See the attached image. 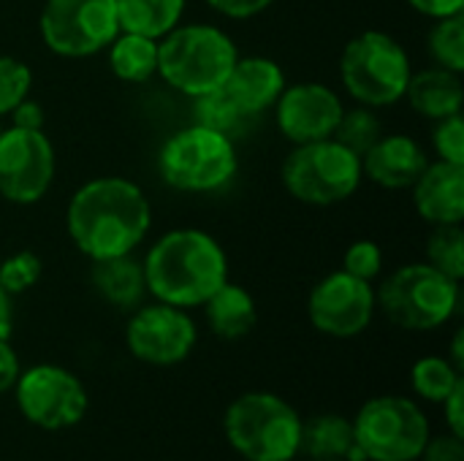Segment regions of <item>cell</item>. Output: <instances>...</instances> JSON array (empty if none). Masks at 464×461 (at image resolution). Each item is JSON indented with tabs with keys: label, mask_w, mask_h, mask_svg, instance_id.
<instances>
[{
	"label": "cell",
	"mask_w": 464,
	"mask_h": 461,
	"mask_svg": "<svg viewBox=\"0 0 464 461\" xmlns=\"http://www.w3.org/2000/svg\"><path fill=\"white\" fill-rule=\"evenodd\" d=\"M150 226V198L125 177H95L65 206L68 239L90 261L130 255L147 239Z\"/></svg>",
	"instance_id": "6da1fadb"
},
{
	"label": "cell",
	"mask_w": 464,
	"mask_h": 461,
	"mask_svg": "<svg viewBox=\"0 0 464 461\" xmlns=\"http://www.w3.org/2000/svg\"><path fill=\"white\" fill-rule=\"evenodd\" d=\"M141 269L147 293L182 310L201 307L228 280L226 250L201 228L166 231L141 258Z\"/></svg>",
	"instance_id": "7a4b0ae2"
},
{
	"label": "cell",
	"mask_w": 464,
	"mask_h": 461,
	"mask_svg": "<svg viewBox=\"0 0 464 461\" xmlns=\"http://www.w3.org/2000/svg\"><path fill=\"white\" fill-rule=\"evenodd\" d=\"M239 52L218 24H177L158 38V76L188 98H201L228 79Z\"/></svg>",
	"instance_id": "3957f363"
},
{
	"label": "cell",
	"mask_w": 464,
	"mask_h": 461,
	"mask_svg": "<svg viewBox=\"0 0 464 461\" xmlns=\"http://www.w3.org/2000/svg\"><path fill=\"white\" fill-rule=\"evenodd\" d=\"M302 418L277 394L237 397L223 418L228 446L247 461H291L302 446Z\"/></svg>",
	"instance_id": "277c9868"
},
{
	"label": "cell",
	"mask_w": 464,
	"mask_h": 461,
	"mask_svg": "<svg viewBox=\"0 0 464 461\" xmlns=\"http://www.w3.org/2000/svg\"><path fill=\"white\" fill-rule=\"evenodd\" d=\"M413 62L405 46L381 30H364L351 38L340 57V79L345 92L370 109H386L405 98Z\"/></svg>",
	"instance_id": "5b68a950"
},
{
	"label": "cell",
	"mask_w": 464,
	"mask_h": 461,
	"mask_svg": "<svg viewBox=\"0 0 464 461\" xmlns=\"http://www.w3.org/2000/svg\"><path fill=\"white\" fill-rule=\"evenodd\" d=\"M375 302L394 326L432 331L459 310V283L430 264H408L381 283Z\"/></svg>",
	"instance_id": "8992f818"
},
{
	"label": "cell",
	"mask_w": 464,
	"mask_h": 461,
	"mask_svg": "<svg viewBox=\"0 0 464 461\" xmlns=\"http://www.w3.org/2000/svg\"><path fill=\"white\" fill-rule=\"evenodd\" d=\"M158 168L174 190L215 193L226 187L239 168L237 144L228 136L193 122L163 141Z\"/></svg>",
	"instance_id": "52a82bcc"
},
{
	"label": "cell",
	"mask_w": 464,
	"mask_h": 461,
	"mask_svg": "<svg viewBox=\"0 0 464 461\" xmlns=\"http://www.w3.org/2000/svg\"><path fill=\"white\" fill-rule=\"evenodd\" d=\"M280 177L285 190L307 206H334L351 198L364 179L362 158L337 139L296 144Z\"/></svg>",
	"instance_id": "ba28073f"
},
{
	"label": "cell",
	"mask_w": 464,
	"mask_h": 461,
	"mask_svg": "<svg viewBox=\"0 0 464 461\" xmlns=\"http://www.w3.org/2000/svg\"><path fill=\"white\" fill-rule=\"evenodd\" d=\"M351 424L362 461H419L430 440V421L421 405L397 394L364 402Z\"/></svg>",
	"instance_id": "9c48e42d"
},
{
	"label": "cell",
	"mask_w": 464,
	"mask_h": 461,
	"mask_svg": "<svg viewBox=\"0 0 464 461\" xmlns=\"http://www.w3.org/2000/svg\"><path fill=\"white\" fill-rule=\"evenodd\" d=\"M44 46L68 60L103 52L120 33L114 0H46L38 16Z\"/></svg>",
	"instance_id": "30bf717a"
},
{
	"label": "cell",
	"mask_w": 464,
	"mask_h": 461,
	"mask_svg": "<svg viewBox=\"0 0 464 461\" xmlns=\"http://www.w3.org/2000/svg\"><path fill=\"white\" fill-rule=\"evenodd\" d=\"M19 413L44 432H63L76 427L87 416V389L65 367L35 364L19 372L14 383Z\"/></svg>",
	"instance_id": "8fae6325"
},
{
	"label": "cell",
	"mask_w": 464,
	"mask_h": 461,
	"mask_svg": "<svg viewBox=\"0 0 464 461\" xmlns=\"http://www.w3.org/2000/svg\"><path fill=\"white\" fill-rule=\"evenodd\" d=\"M57 171V155L44 130L3 128L0 133V198L8 204H38Z\"/></svg>",
	"instance_id": "7c38bea8"
},
{
	"label": "cell",
	"mask_w": 464,
	"mask_h": 461,
	"mask_svg": "<svg viewBox=\"0 0 464 461\" xmlns=\"http://www.w3.org/2000/svg\"><path fill=\"white\" fill-rule=\"evenodd\" d=\"M198 340V329L188 310L174 304H144L136 307L125 326V345L133 359L150 367L182 364Z\"/></svg>",
	"instance_id": "4fadbf2b"
},
{
	"label": "cell",
	"mask_w": 464,
	"mask_h": 461,
	"mask_svg": "<svg viewBox=\"0 0 464 461\" xmlns=\"http://www.w3.org/2000/svg\"><path fill=\"white\" fill-rule=\"evenodd\" d=\"M375 285L348 274L345 269L326 274L307 299L310 323L334 340L359 337L375 318Z\"/></svg>",
	"instance_id": "5bb4252c"
},
{
	"label": "cell",
	"mask_w": 464,
	"mask_h": 461,
	"mask_svg": "<svg viewBox=\"0 0 464 461\" xmlns=\"http://www.w3.org/2000/svg\"><path fill=\"white\" fill-rule=\"evenodd\" d=\"M272 109L277 130L294 147L332 139L345 111L343 98L324 82H296L291 87L285 84Z\"/></svg>",
	"instance_id": "9a60e30c"
},
{
	"label": "cell",
	"mask_w": 464,
	"mask_h": 461,
	"mask_svg": "<svg viewBox=\"0 0 464 461\" xmlns=\"http://www.w3.org/2000/svg\"><path fill=\"white\" fill-rule=\"evenodd\" d=\"M424 147L405 133H383L364 155L362 174L386 190H408L427 168Z\"/></svg>",
	"instance_id": "2e32d148"
},
{
	"label": "cell",
	"mask_w": 464,
	"mask_h": 461,
	"mask_svg": "<svg viewBox=\"0 0 464 461\" xmlns=\"http://www.w3.org/2000/svg\"><path fill=\"white\" fill-rule=\"evenodd\" d=\"M413 206L430 226H462L464 166L435 160L413 182Z\"/></svg>",
	"instance_id": "e0dca14e"
},
{
	"label": "cell",
	"mask_w": 464,
	"mask_h": 461,
	"mask_svg": "<svg viewBox=\"0 0 464 461\" xmlns=\"http://www.w3.org/2000/svg\"><path fill=\"white\" fill-rule=\"evenodd\" d=\"M239 109H245L250 117H261L266 109H272L285 90V73L283 68L261 54L237 57L228 79L220 87Z\"/></svg>",
	"instance_id": "ac0fdd59"
},
{
	"label": "cell",
	"mask_w": 464,
	"mask_h": 461,
	"mask_svg": "<svg viewBox=\"0 0 464 461\" xmlns=\"http://www.w3.org/2000/svg\"><path fill=\"white\" fill-rule=\"evenodd\" d=\"M408 103L413 106L416 114L438 122L454 114H462L464 84L462 73H454L449 68L432 65L424 71H413L408 90H405Z\"/></svg>",
	"instance_id": "d6986e66"
},
{
	"label": "cell",
	"mask_w": 464,
	"mask_h": 461,
	"mask_svg": "<svg viewBox=\"0 0 464 461\" xmlns=\"http://www.w3.org/2000/svg\"><path fill=\"white\" fill-rule=\"evenodd\" d=\"M201 307L207 312V323H209L212 334L220 340H228V342L247 337L258 323L256 299L242 285H234L228 280Z\"/></svg>",
	"instance_id": "ffe728a7"
},
{
	"label": "cell",
	"mask_w": 464,
	"mask_h": 461,
	"mask_svg": "<svg viewBox=\"0 0 464 461\" xmlns=\"http://www.w3.org/2000/svg\"><path fill=\"white\" fill-rule=\"evenodd\" d=\"M92 285L101 299L120 310H136L147 296L141 261L130 255H117L106 261H92Z\"/></svg>",
	"instance_id": "44dd1931"
},
{
	"label": "cell",
	"mask_w": 464,
	"mask_h": 461,
	"mask_svg": "<svg viewBox=\"0 0 464 461\" xmlns=\"http://www.w3.org/2000/svg\"><path fill=\"white\" fill-rule=\"evenodd\" d=\"M299 454L315 461H362L353 440V424L334 413H324L302 424Z\"/></svg>",
	"instance_id": "7402d4cb"
},
{
	"label": "cell",
	"mask_w": 464,
	"mask_h": 461,
	"mask_svg": "<svg viewBox=\"0 0 464 461\" xmlns=\"http://www.w3.org/2000/svg\"><path fill=\"white\" fill-rule=\"evenodd\" d=\"M185 3L188 0H114L120 30L155 41L182 22Z\"/></svg>",
	"instance_id": "603a6c76"
},
{
	"label": "cell",
	"mask_w": 464,
	"mask_h": 461,
	"mask_svg": "<svg viewBox=\"0 0 464 461\" xmlns=\"http://www.w3.org/2000/svg\"><path fill=\"white\" fill-rule=\"evenodd\" d=\"M111 73L128 84H141L158 73V41L120 30L106 46Z\"/></svg>",
	"instance_id": "cb8c5ba5"
},
{
	"label": "cell",
	"mask_w": 464,
	"mask_h": 461,
	"mask_svg": "<svg viewBox=\"0 0 464 461\" xmlns=\"http://www.w3.org/2000/svg\"><path fill=\"white\" fill-rule=\"evenodd\" d=\"M193 103H196V122L228 136L231 141H237L256 125V117L239 109L220 87L201 98H193Z\"/></svg>",
	"instance_id": "d4e9b609"
},
{
	"label": "cell",
	"mask_w": 464,
	"mask_h": 461,
	"mask_svg": "<svg viewBox=\"0 0 464 461\" xmlns=\"http://www.w3.org/2000/svg\"><path fill=\"white\" fill-rule=\"evenodd\" d=\"M462 380V370L454 367L451 359L446 356H424L411 370V386L416 397L435 402V405H440Z\"/></svg>",
	"instance_id": "484cf974"
},
{
	"label": "cell",
	"mask_w": 464,
	"mask_h": 461,
	"mask_svg": "<svg viewBox=\"0 0 464 461\" xmlns=\"http://www.w3.org/2000/svg\"><path fill=\"white\" fill-rule=\"evenodd\" d=\"M383 136V125L375 114V109L370 106H356V109H345L337 128H334V136L343 147H348L351 152H356L359 158Z\"/></svg>",
	"instance_id": "4316f807"
},
{
	"label": "cell",
	"mask_w": 464,
	"mask_h": 461,
	"mask_svg": "<svg viewBox=\"0 0 464 461\" xmlns=\"http://www.w3.org/2000/svg\"><path fill=\"white\" fill-rule=\"evenodd\" d=\"M430 54L435 65L454 73L464 71V14L435 19L430 30Z\"/></svg>",
	"instance_id": "83f0119b"
},
{
	"label": "cell",
	"mask_w": 464,
	"mask_h": 461,
	"mask_svg": "<svg viewBox=\"0 0 464 461\" xmlns=\"http://www.w3.org/2000/svg\"><path fill=\"white\" fill-rule=\"evenodd\" d=\"M427 264L446 277L462 283L464 277V231L462 226H435L427 245Z\"/></svg>",
	"instance_id": "f1b7e54d"
},
{
	"label": "cell",
	"mask_w": 464,
	"mask_h": 461,
	"mask_svg": "<svg viewBox=\"0 0 464 461\" xmlns=\"http://www.w3.org/2000/svg\"><path fill=\"white\" fill-rule=\"evenodd\" d=\"M41 272H44L41 258L30 250H19L0 261V288L8 296H19L41 280Z\"/></svg>",
	"instance_id": "f546056e"
},
{
	"label": "cell",
	"mask_w": 464,
	"mask_h": 461,
	"mask_svg": "<svg viewBox=\"0 0 464 461\" xmlns=\"http://www.w3.org/2000/svg\"><path fill=\"white\" fill-rule=\"evenodd\" d=\"M33 87V73L27 62L0 54V117H8L27 95Z\"/></svg>",
	"instance_id": "4dcf8cb0"
},
{
	"label": "cell",
	"mask_w": 464,
	"mask_h": 461,
	"mask_svg": "<svg viewBox=\"0 0 464 461\" xmlns=\"http://www.w3.org/2000/svg\"><path fill=\"white\" fill-rule=\"evenodd\" d=\"M432 147L438 160L464 166V120L462 114L438 120L432 128Z\"/></svg>",
	"instance_id": "1f68e13d"
},
{
	"label": "cell",
	"mask_w": 464,
	"mask_h": 461,
	"mask_svg": "<svg viewBox=\"0 0 464 461\" xmlns=\"http://www.w3.org/2000/svg\"><path fill=\"white\" fill-rule=\"evenodd\" d=\"M343 269H345L348 274L359 277V280L372 283V280L381 274V269H383V250H381L375 242H370V239H359V242H353V245L345 250V255H343Z\"/></svg>",
	"instance_id": "d6a6232c"
},
{
	"label": "cell",
	"mask_w": 464,
	"mask_h": 461,
	"mask_svg": "<svg viewBox=\"0 0 464 461\" xmlns=\"http://www.w3.org/2000/svg\"><path fill=\"white\" fill-rule=\"evenodd\" d=\"M421 461H464V437L459 435H440L427 440L424 451H421Z\"/></svg>",
	"instance_id": "836d02e7"
},
{
	"label": "cell",
	"mask_w": 464,
	"mask_h": 461,
	"mask_svg": "<svg viewBox=\"0 0 464 461\" xmlns=\"http://www.w3.org/2000/svg\"><path fill=\"white\" fill-rule=\"evenodd\" d=\"M209 8H215L218 14L228 16V19H250L258 16L261 11H266L275 0H207Z\"/></svg>",
	"instance_id": "e575fe53"
},
{
	"label": "cell",
	"mask_w": 464,
	"mask_h": 461,
	"mask_svg": "<svg viewBox=\"0 0 464 461\" xmlns=\"http://www.w3.org/2000/svg\"><path fill=\"white\" fill-rule=\"evenodd\" d=\"M11 125L14 128H24V130H44V109H41V103L27 95L11 111Z\"/></svg>",
	"instance_id": "d590c367"
},
{
	"label": "cell",
	"mask_w": 464,
	"mask_h": 461,
	"mask_svg": "<svg viewBox=\"0 0 464 461\" xmlns=\"http://www.w3.org/2000/svg\"><path fill=\"white\" fill-rule=\"evenodd\" d=\"M440 405H443V410H446L449 432L464 437V380L462 383H457V389H454Z\"/></svg>",
	"instance_id": "8d00e7d4"
},
{
	"label": "cell",
	"mask_w": 464,
	"mask_h": 461,
	"mask_svg": "<svg viewBox=\"0 0 464 461\" xmlns=\"http://www.w3.org/2000/svg\"><path fill=\"white\" fill-rule=\"evenodd\" d=\"M22 367H19V356L11 348L8 340H0V394L11 391L16 378H19Z\"/></svg>",
	"instance_id": "74e56055"
},
{
	"label": "cell",
	"mask_w": 464,
	"mask_h": 461,
	"mask_svg": "<svg viewBox=\"0 0 464 461\" xmlns=\"http://www.w3.org/2000/svg\"><path fill=\"white\" fill-rule=\"evenodd\" d=\"M408 5L430 19H443V16H454L464 14V0H408Z\"/></svg>",
	"instance_id": "f35d334b"
},
{
	"label": "cell",
	"mask_w": 464,
	"mask_h": 461,
	"mask_svg": "<svg viewBox=\"0 0 464 461\" xmlns=\"http://www.w3.org/2000/svg\"><path fill=\"white\" fill-rule=\"evenodd\" d=\"M11 326H14L11 296L0 288V340H8V337H11Z\"/></svg>",
	"instance_id": "ab89813d"
},
{
	"label": "cell",
	"mask_w": 464,
	"mask_h": 461,
	"mask_svg": "<svg viewBox=\"0 0 464 461\" xmlns=\"http://www.w3.org/2000/svg\"><path fill=\"white\" fill-rule=\"evenodd\" d=\"M451 364L464 370V353H462V331H457L454 337V348H451Z\"/></svg>",
	"instance_id": "60d3db41"
},
{
	"label": "cell",
	"mask_w": 464,
	"mask_h": 461,
	"mask_svg": "<svg viewBox=\"0 0 464 461\" xmlns=\"http://www.w3.org/2000/svg\"><path fill=\"white\" fill-rule=\"evenodd\" d=\"M3 128H5V125H3V117H0V133H3Z\"/></svg>",
	"instance_id": "b9f144b4"
}]
</instances>
